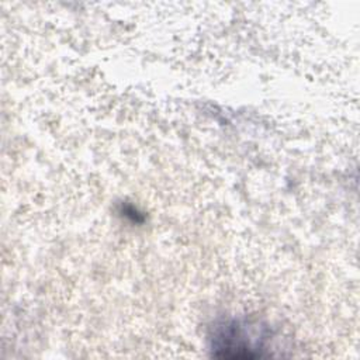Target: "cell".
<instances>
[{
    "label": "cell",
    "instance_id": "6da1fadb",
    "mask_svg": "<svg viewBox=\"0 0 360 360\" xmlns=\"http://www.w3.org/2000/svg\"><path fill=\"white\" fill-rule=\"evenodd\" d=\"M210 340L212 354L217 357L255 359L271 349L274 332L262 321L231 318L214 326Z\"/></svg>",
    "mask_w": 360,
    "mask_h": 360
}]
</instances>
